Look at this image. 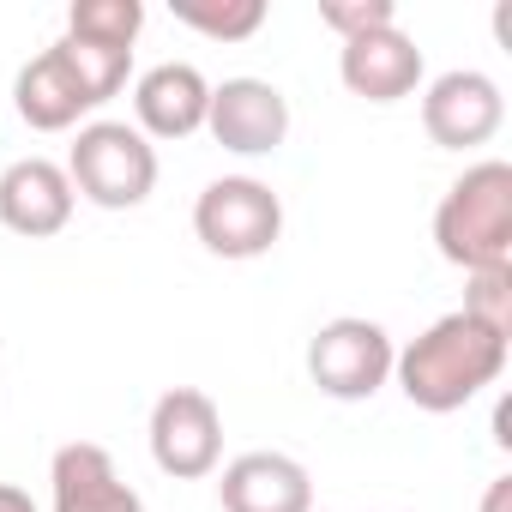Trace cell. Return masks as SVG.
Segmentation results:
<instances>
[{"label": "cell", "instance_id": "17", "mask_svg": "<svg viewBox=\"0 0 512 512\" xmlns=\"http://www.w3.org/2000/svg\"><path fill=\"white\" fill-rule=\"evenodd\" d=\"M464 314H470V320H482V326H494V332H512V266L470 272Z\"/></svg>", "mask_w": 512, "mask_h": 512}, {"label": "cell", "instance_id": "6", "mask_svg": "<svg viewBox=\"0 0 512 512\" xmlns=\"http://www.w3.org/2000/svg\"><path fill=\"white\" fill-rule=\"evenodd\" d=\"M151 458L175 482H199L223 458V416L199 386H175L151 404Z\"/></svg>", "mask_w": 512, "mask_h": 512}, {"label": "cell", "instance_id": "7", "mask_svg": "<svg viewBox=\"0 0 512 512\" xmlns=\"http://www.w3.org/2000/svg\"><path fill=\"white\" fill-rule=\"evenodd\" d=\"M205 127L223 151L235 157H266L284 145L290 133V103L278 85L266 79H223L211 85V109H205Z\"/></svg>", "mask_w": 512, "mask_h": 512}, {"label": "cell", "instance_id": "19", "mask_svg": "<svg viewBox=\"0 0 512 512\" xmlns=\"http://www.w3.org/2000/svg\"><path fill=\"white\" fill-rule=\"evenodd\" d=\"M512 506V476H494L488 482V500H482V512H506Z\"/></svg>", "mask_w": 512, "mask_h": 512}, {"label": "cell", "instance_id": "16", "mask_svg": "<svg viewBox=\"0 0 512 512\" xmlns=\"http://www.w3.org/2000/svg\"><path fill=\"white\" fill-rule=\"evenodd\" d=\"M175 19L217 37V43H241V37H253L266 25V7L260 0H235V7H175Z\"/></svg>", "mask_w": 512, "mask_h": 512}, {"label": "cell", "instance_id": "14", "mask_svg": "<svg viewBox=\"0 0 512 512\" xmlns=\"http://www.w3.org/2000/svg\"><path fill=\"white\" fill-rule=\"evenodd\" d=\"M49 482H55V512H145L133 482H121L115 458L91 440L61 446L49 464Z\"/></svg>", "mask_w": 512, "mask_h": 512}, {"label": "cell", "instance_id": "9", "mask_svg": "<svg viewBox=\"0 0 512 512\" xmlns=\"http://www.w3.org/2000/svg\"><path fill=\"white\" fill-rule=\"evenodd\" d=\"M217 500L223 512H308L314 482L290 452H241L235 464H223Z\"/></svg>", "mask_w": 512, "mask_h": 512}, {"label": "cell", "instance_id": "2", "mask_svg": "<svg viewBox=\"0 0 512 512\" xmlns=\"http://www.w3.org/2000/svg\"><path fill=\"white\" fill-rule=\"evenodd\" d=\"M434 241H440V260L464 272L512 266V169L506 163L464 169L434 211Z\"/></svg>", "mask_w": 512, "mask_h": 512}, {"label": "cell", "instance_id": "10", "mask_svg": "<svg viewBox=\"0 0 512 512\" xmlns=\"http://www.w3.org/2000/svg\"><path fill=\"white\" fill-rule=\"evenodd\" d=\"M338 73H344V85H350L356 97H368V103H398V97H410V91L422 85V49H416L398 25H386V31L350 37L344 55H338Z\"/></svg>", "mask_w": 512, "mask_h": 512}, {"label": "cell", "instance_id": "8", "mask_svg": "<svg viewBox=\"0 0 512 512\" xmlns=\"http://www.w3.org/2000/svg\"><path fill=\"white\" fill-rule=\"evenodd\" d=\"M506 121V97L488 73H440L422 97V127L440 151H470V145H488Z\"/></svg>", "mask_w": 512, "mask_h": 512}, {"label": "cell", "instance_id": "15", "mask_svg": "<svg viewBox=\"0 0 512 512\" xmlns=\"http://www.w3.org/2000/svg\"><path fill=\"white\" fill-rule=\"evenodd\" d=\"M145 25V7L139 0H79L67 13V37H85V43H109V49H133Z\"/></svg>", "mask_w": 512, "mask_h": 512}, {"label": "cell", "instance_id": "13", "mask_svg": "<svg viewBox=\"0 0 512 512\" xmlns=\"http://www.w3.org/2000/svg\"><path fill=\"white\" fill-rule=\"evenodd\" d=\"M205 109H211V85L187 61H163V67H151L133 85V115H139V127L151 139H187V133H199Z\"/></svg>", "mask_w": 512, "mask_h": 512}, {"label": "cell", "instance_id": "11", "mask_svg": "<svg viewBox=\"0 0 512 512\" xmlns=\"http://www.w3.org/2000/svg\"><path fill=\"white\" fill-rule=\"evenodd\" d=\"M73 217V181L49 157H25L0 175V223L13 235H61Z\"/></svg>", "mask_w": 512, "mask_h": 512}, {"label": "cell", "instance_id": "1", "mask_svg": "<svg viewBox=\"0 0 512 512\" xmlns=\"http://www.w3.org/2000/svg\"><path fill=\"white\" fill-rule=\"evenodd\" d=\"M506 368V332L470 320L464 308L434 320L422 338H410L398 356H392V374L404 386V398L428 416H446V410H464L482 386H494Z\"/></svg>", "mask_w": 512, "mask_h": 512}, {"label": "cell", "instance_id": "20", "mask_svg": "<svg viewBox=\"0 0 512 512\" xmlns=\"http://www.w3.org/2000/svg\"><path fill=\"white\" fill-rule=\"evenodd\" d=\"M0 512H37V500L25 488H13V482H0Z\"/></svg>", "mask_w": 512, "mask_h": 512}, {"label": "cell", "instance_id": "4", "mask_svg": "<svg viewBox=\"0 0 512 512\" xmlns=\"http://www.w3.org/2000/svg\"><path fill=\"white\" fill-rule=\"evenodd\" d=\"M193 229L217 260H260L284 235V199L253 175H223L199 193Z\"/></svg>", "mask_w": 512, "mask_h": 512}, {"label": "cell", "instance_id": "18", "mask_svg": "<svg viewBox=\"0 0 512 512\" xmlns=\"http://www.w3.org/2000/svg\"><path fill=\"white\" fill-rule=\"evenodd\" d=\"M320 19L350 43V37H368V31H386V25H398V13H392V0H326L320 7Z\"/></svg>", "mask_w": 512, "mask_h": 512}, {"label": "cell", "instance_id": "12", "mask_svg": "<svg viewBox=\"0 0 512 512\" xmlns=\"http://www.w3.org/2000/svg\"><path fill=\"white\" fill-rule=\"evenodd\" d=\"M13 103H19V121H25V127H37V133H61V127H73L79 115L103 109V103L91 97V85L79 79V67L67 61V49H61V43H55V49H43V55L19 73Z\"/></svg>", "mask_w": 512, "mask_h": 512}, {"label": "cell", "instance_id": "3", "mask_svg": "<svg viewBox=\"0 0 512 512\" xmlns=\"http://www.w3.org/2000/svg\"><path fill=\"white\" fill-rule=\"evenodd\" d=\"M67 181H73V193H85L103 211H133L157 187V151L127 121H91V127H79Z\"/></svg>", "mask_w": 512, "mask_h": 512}, {"label": "cell", "instance_id": "5", "mask_svg": "<svg viewBox=\"0 0 512 512\" xmlns=\"http://www.w3.org/2000/svg\"><path fill=\"white\" fill-rule=\"evenodd\" d=\"M392 356H398V350H392L386 326L344 314V320H332V326L314 332V344H308V374H314V386H320L326 398L356 404V398H374V392L386 386Z\"/></svg>", "mask_w": 512, "mask_h": 512}]
</instances>
